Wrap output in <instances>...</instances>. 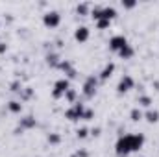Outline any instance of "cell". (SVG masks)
<instances>
[{
  "label": "cell",
  "mask_w": 159,
  "mask_h": 157,
  "mask_svg": "<svg viewBox=\"0 0 159 157\" xmlns=\"http://www.w3.org/2000/svg\"><path fill=\"white\" fill-rule=\"evenodd\" d=\"M37 126V120L34 115H26L19 120V128L15 129V133H20V131H26V129H34Z\"/></svg>",
  "instance_id": "7"
},
{
  "label": "cell",
  "mask_w": 159,
  "mask_h": 157,
  "mask_svg": "<svg viewBox=\"0 0 159 157\" xmlns=\"http://www.w3.org/2000/svg\"><path fill=\"white\" fill-rule=\"evenodd\" d=\"M98 76H94V74H91V76H87L85 81H83V85H81V92H83V96L87 98V100H91V98H94V94H96V87H98Z\"/></svg>",
  "instance_id": "2"
},
{
  "label": "cell",
  "mask_w": 159,
  "mask_h": 157,
  "mask_svg": "<svg viewBox=\"0 0 159 157\" xmlns=\"http://www.w3.org/2000/svg\"><path fill=\"white\" fill-rule=\"evenodd\" d=\"M59 56L56 54V52H50V54H46V63L52 67V69H57V65H59Z\"/></svg>",
  "instance_id": "16"
},
{
  "label": "cell",
  "mask_w": 159,
  "mask_h": 157,
  "mask_svg": "<svg viewBox=\"0 0 159 157\" xmlns=\"http://www.w3.org/2000/svg\"><path fill=\"white\" fill-rule=\"evenodd\" d=\"M19 96H20V102L30 100V98H32V89H30V87H22V91L19 92Z\"/></svg>",
  "instance_id": "21"
},
{
  "label": "cell",
  "mask_w": 159,
  "mask_h": 157,
  "mask_svg": "<svg viewBox=\"0 0 159 157\" xmlns=\"http://www.w3.org/2000/svg\"><path fill=\"white\" fill-rule=\"evenodd\" d=\"M115 69H117V67H115V63H107V65H106V67L100 70V74H98V79H100V81H107V79L113 76Z\"/></svg>",
  "instance_id": "10"
},
{
  "label": "cell",
  "mask_w": 159,
  "mask_h": 157,
  "mask_svg": "<svg viewBox=\"0 0 159 157\" xmlns=\"http://www.w3.org/2000/svg\"><path fill=\"white\" fill-rule=\"evenodd\" d=\"M70 89V79L67 78H59L56 79V83H54V89H52V98L54 100H59V98H63L65 96V92Z\"/></svg>",
  "instance_id": "3"
},
{
  "label": "cell",
  "mask_w": 159,
  "mask_h": 157,
  "mask_svg": "<svg viewBox=\"0 0 159 157\" xmlns=\"http://www.w3.org/2000/svg\"><path fill=\"white\" fill-rule=\"evenodd\" d=\"M7 111L13 115H20L22 113V102L20 100H9L7 102Z\"/></svg>",
  "instance_id": "11"
},
{
  "label": "cell",
  "mask_w": 159,
  "mask_h": 157,
  "mask_svg": "<svg viewBox=\"0 0 159 157\" xmlns=\"http://www.w3.org/2000/svg\"><path fill=\"white\" fill-rule=\"evenodd\" d=\"M133 56H135V50H133V46H131V44H126V46L119 52L120 59H131Z\"/></svg>",
  "instance_id": "14"
},
{
  "label": "cell",
  "mask_w": 159,
  "mask_h": 157,
  "mask_svg": "<svg viewBox=\"0 0 159 157\" xmlns=\"http://www.w3.org/2000/svg\"><path fill=\"white\" fill-rule=\"evenodd\" d=\"M76 137H78V139H87V137H89V129H87V128H78V129H76Z\"/></svg>",
  "instance_id": "25"
},
{
  "label": "cell",
  "mask_w": 159,
  "mask_h": 157,
  "mask_svg": "<svg viewBox=\"0 0 159 157\" xmlns=\"http://www.w3.org/2000/svg\"><path fill=\"white\" fill-rule=\"evenodd\" d=\"M63 98H65L67 102H70V104H76V102H78V92H76V91L70 87V89L65 92V96H63Z\"/></svg>",
  "instance_id": "18"
},
{
  "label": "cell",
  "mask_w": 159,
  "mask_h": 157,
  "mask_svg": "<svg viewBox=\"0 0 159 157\" xmlns=\"http://www.w3.org/2000/svg\"><path fill=\"white\" fill-rule=\"evenodd\" d=\"M9 91H11V92H20V91H22V83H20L19 79L11 81V85H9Z\"/></svg>",
  "instance_id": "24"
},
{
  "label": "cell",
  "mask_w": 159,
  "mask_h": 157,
  "mask_svg": "<svg viewBox=\"0 0 159 157\" xmlns=\"http://www.w3.org/2000/svg\"><path fill=\"white\" fill-rule=\"evenodd\" d=\"M120 6H122V7H126V9H131V7H135V6H137V2H124V0H122V2H120Z\"/></svg>",
  "instance_id": "27"
},
{
  "label": "cell",
  "mask_w": 159,
  "mask_h": 157,
  "mask_svg": "<svg viewBox=\"0 0 159 157\" xmlns=\"http://www.w3.org/2000/svg\"><path fill=\"white\" fill-rule=\"evenodd\" d=\"M89 37H91V30H89L85 24H81V26H78V28L74 30V39L78 41L80 44H81V43H87Z\"/></svg>",
  "instance_id": "9"
},
{
  "label": "cell",
  "mask_w": 159,
  "mask_h": 157,
  "mask_svg": "<svg viewBox=\"0 0 159 157\" xmlns=\"http://www.w3.org/2000/svg\"><path fill=\"white\" fill-rule=\"evenodd\" d=\"M57 69H59V70H63V72L67 74L69 70H72V69H74V65H72L69 59H61V61H59V65H57Z\"/></svg>",
  "instance_id": "19"
},
{
  "label": "cell",
  "mask_w": 159,
  "mask_h": 157,
  "mask_svg": "<svg viewBox=\"0 0 159 157\" xmlns=\"http://www.w3.org/2000/svg\"><path fill=\"white\" fill-rule=\"evenodd\" d=\"M137 104H139L137 107H146V109H150L154 102H152V98H150L148 94H141V96L137 98Z\"/></svg>",
  "instance_id": "15"
},
{
  "label": "cell",
  "mask_w": 159,
  "mask_h": 157,
  "mask_svg": "<svg viewBox=\"0 0 159 157\" xmlns=\"http://www.w3.org/2000/svg\"><path fill=\"white\" fill-rule=\"evenodd\" d=\"M133 87H135V79L131 78L129 74H124V76L119 79V83H117V92H119V94H126V92H129Z\"/></svg>",
  "instance_id": "6"
},
{
  "label": "cell",
  "mask_w": 159,
  "mask_h": 157,
  "mask_svg": "<svg viewBox=\"0 0 159 157\" xmlns=\"http://www.w3.org/2000/svg\"><path fill=\"white\" fill-rule=\"evenodd\" d=\"M126 44H129V43H128V39H126L124 35H113V37L109 39V50L115 52V54H119Z\"/></svg>",
  "instance_id": "8"
},
{
  "label": "cell",
  "mask_w": 159,
  "mask_h": 157,
  "mask_svg": "<svg viewBox=\"0 0 159 157\" xmlns=\"http://www.w3.org/2000/svg\"><path fill=\"white\" fill-rule=\"evenodd\" d=\"M144 118H146V122H148V124H157V122H159V111L150 107V109L144 113Z\"/></svg>",
  "instance_id": "13"
},
{
  "label": "cell",
  "mask_w": 159,
  "mask_h": 157,
  "mask_svg": "<svg viewBox=\"0 0 159 157\" xmlns=\"http://www.w3.org/2000/svg\"><path fill=\"white\" fill-rule=\"evenodd\" d=\"M89 9H91L89 4H78V6H76V13L81 15V17H83V15H89Z\"/></svg>",
  "instance_id": "22"
},
{
  "label": "cell",
  "mask_w": 159,
  "mask_h": 157,
  "mask_svg": "<svg viewBox=\"0 0 159 157\" xmlns=\"http://www.w3.org/2000/svg\"><path fill=\"white\" fill-rule=\"evenodd\" d=\"M6 52V44L4 43H0V54H4Z\"/></svg>",
  "instance_id": "30"
},
{
  "label": "cell",
  "mask_w": 159,
  "mask_h": 157,
  "mask_svg": "<svg viewBox=\"0 0 159 157\" xmlns=\"http://www.w3.org/2000/svg\"><path fill=\"white\" fill-rule=\"evenodd\" d=\"M111 26V20H107V19H100V20H96V28L98 30H107Z\"/></svg>",
  "instance_id": "23"
},
{
  "label": "cell",
  "mask_w": 159,
  "mask_h": 157,
  "mask_svg": "<svg viewBox=\"0 0 159 157\" xmlns=\"http://www.w3.org/2000/svg\"><path fill=\"white\" fill-rule=\"evenodd\" d=\"M70 157H76V155H70Z\"/></svg>",
  "instance_id": "31"
},
{
  "label": "cell",
  "mask_w": 159,
  "mask_h": 157,
  "mask_svg": "<svg viewBox=\"0 0 159 157\" xmlns=\"http://www.w3.org/2000/svg\"><path fill=\"white\" fill-rule=\"evenodd\" d=\"M93 118H94V111L87 107V109H85V113H83V117H81V120H93Z\"/></svg>",
  "instance_id": "26"
},
{
  "label": "cell",
  "mask_w": 159,
  "mask_h": 157,
  "mask_svg": "<svg viewBox=\"0 0 159 157\" xmlns=\"http://www.w3.org/2000/svg\"><path fill=\"white\" fill-rule=\"evenodd\" d=\"M74 155L76 157H89V152H87V150H78Z\"/></svg>",
  "instance_id": "28"
},
{
  "label": "cell",
  "mask_w": 159,
  "mask_h": 157,
  "mask_svg": "<svg viewBox=\"0 0 159 157\" xmlns=\"http://www.w3.org/2000/svg\"><path fill=\"white\" fill-rule=\"evenodd\" d=\"M129 118H131L133 122H141V120L144 118V113L141 111V107H133V109L129 111Z\"/></svg>",
  "instance_id": "17"
},
{
  "label": "cell",
  "mask_w": 159,
  "mask_h": 157,
  "mask_svg": "<svg viewBox=\"0 0 159 157\" xmlns=\"http://www.w3.org/2000/svg\"><path fill=\"white\" fill-rule=\"evenodd\" d=\"M144 135L143 133H126V135H120L115 142V152L120 157H128L133 152H139L143 146H144Z\"/></svg>",
  "instance_id": "1"
},
{
  "label": "cell",
  "mask_w": 159,
  "mask_h": 157,
  "mask_svg": "<svg viewBox=\"0 0 159 157\" xmlns=\"http://www.w3.org/2000/svg\"><path fill=\"white\" fill-rule=\"evenodd\" d=\"M43 24H44L46 28H50V30L57 28V26L61 24V15H59V11H56V9L46 11V13L43 15Z\"/></svg>",
  "instance_id": "4"
},
{
  "label": "cell",
  "mask_w": 159,
  "mask_h": 157,
  "mask_svg": "<svg viewBox=\"0 0 159 157\" xmlns=\"http://www.w3.org/2000/svg\"><path fill=\"white\" fill-rule=\"evenodd\" d=\"M46 141H48V144H52V146H57V144L61 142V135H59V133H48Z\"/></svg>",
  "instance_id": "20"
},
{
  "label": "cell",
  "mask_w": 159,
  "mask_h": 157,
  "mask_svg": "<svg viewBox=\"0 0 159 157\" xmlns=\"http://www.w3.org/2000/svg\"><path fill=\"white\" fill-rule=\"evenodd\" d=\"M91 133H93V135H94V137H98V135H100V128H94V129H93V131H91Z\"/></svg>",
  "instance_id": "29"
},
{
  "label": "cell",
  "mask_w": 159,
  "mask_h": 157,
  "mask_svg": "<svg viewBox=\"0 0 159 157\" xmlns=\"http://www.w3.org/2000/svg\"><path fill=\"white\" fill-rule=\"evenodd\" d=\"M115 17H117V9L113 6H102V19L113 20Z\"/></svg>",
  "instance_id": "12"
},
{
  "label": "cell",
  "mask_w": 159,
  "mask_h": 157,
  "mask_svg": "<svg viewBox=\"0 0 159 157\" xmlns=\"http://www.w3.org/2000/svg\"><path fill=\"white\" fill-rule=\"evenodd\" d=\"M85 104H81V102H76V104H72V107L70 109H67L65 111V117L69 118V120H72V122H76V120H81L83 117V113H85Z\"/></svg>",
  "instance_id": "5"
}]
</instances>
